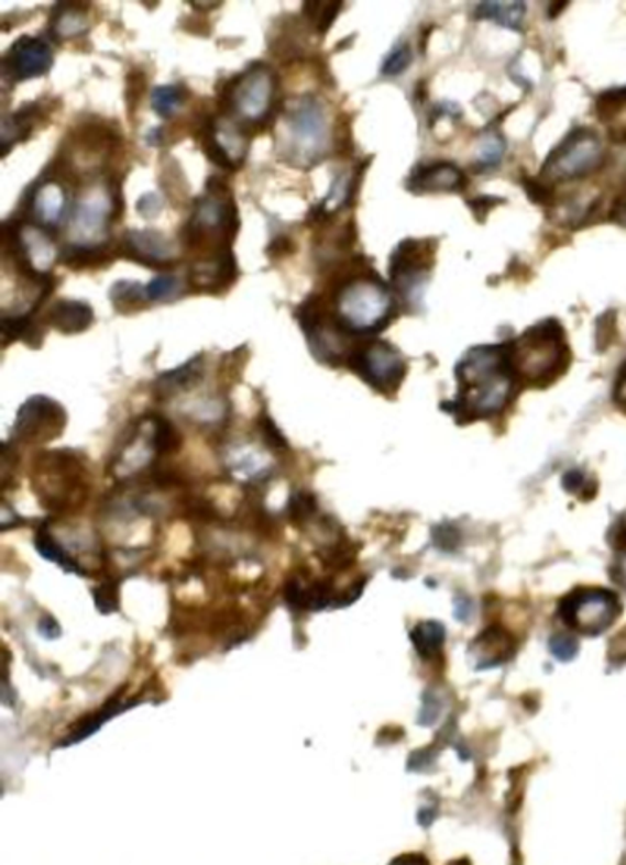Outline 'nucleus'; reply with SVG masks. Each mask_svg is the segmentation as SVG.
<instances>
[{
	"mask_svg": "<svg viewBox=\"0 0 626 865\" xmlns=\"http://www.w3.org/2000/svg\"><path fill=\"white\" fill-rule=\"evenodd\" d=\"M458 411L472 419H487L507 406L515 391V367L507 347L472 348L458 365Z\"/></svg>",
	"mask_w": 626,
	"mask_h": 865,
	"instance_id": "nucleus-1",
	"label": "nucleus"
},
{
	"mask_svg": "<svg viewBox=\"0 0 626 865\" xmlns=\"http://www.w3.org/2000/svg\"><path fill=\"white\" fill-rule=\"evenodd\" d=\"M510 362L516 375L527 386L543 387L553 384L568 367V345L564 332L557 321H543L531 326L515 343Z\"/></svg>",
	"mask_w": 626,
	"mask_h": 865,
	"instance_id": "nucleus-2",
	"label": "nucleus"
},
{
	"mask_svg": "<svg viewBox=\"0 0 626 865\" xmlns=\"http://www.w3.org/2000/svg\"><path fill=\"white\" fill-rule=\"evenodd\" d=\"M283 147L296 166H315L329 149L331 127L322 101L304 96L293 103L283 123Z\"/></svg>",
	"mask_w": 626,
	"mask_h": 865,
	"instance_id": "nucleus-3",
	"label": "nucleus"
},
{
	"mask_svg": "<svg viewBox=\"0 0 626 865\" xmlns=\"http://www.w3.org/2000/svg\"><path fill=\"white\" fill-rule=\"evenodd\" d=\"M392 293L377 277H356L337 293V321L344 331H378L392 314Z\"/></svg>",
	"mask_w": 626,
	"mask_h": 865,
	"instance_id": "nucleus-4",
	"label": "nucleus"
},
{
	"mask_svg": "<svg viewBox=\"0 0 626 865\" xmlns=\"http://www.w3.org/2000/svg\"><path fill=\"white\" fill-rule=\"evenodd\" d=\"M620 612L619 596L601 587H576L559 603V618L565 628L587 636H597L612 628Z\"/></svg>",
	"mask_w": 626,
	"mask_h": 865,
	"instance_id": "nucleus-5",
	"label": "nucleus"
},
{
	"mask_svg": "<svg viewBox=\"0 0 626 865\" xmlns=\"http://www.w3.org/2000/svg\"><path fill=\"white\" fill-rule=\"evenodd\" d=\"M603 160L604 149L597 136L586 129H576L551 151L543 166V175L551 180L570 182L597 171Z\"/></svg>",
	"mask_w": 626,
	"mask_h": 865,
	"instance_id": "nucleus-6",
	"label": "nucleus"
},
{
	"mask_svg": "<svg viewBox=\"0 0 626 865\" xmlns=\"http://www.w3.org/2000/svg\"><path fill=\"white\" fill-rule=\"evenodd\" d=\"M274 92L276 76L266 65L255 63L228 85L227 100L241 120L260 122L271 111Z\"/></svg>",
	"mask_w": 626,
	"mask_h": 865,
	"instance_id": "nucleus-7",
	"label": "nucleus"
},
{
	"mask_svg": "<svg viewBox=\"0 0 626 865\" xmlns=\"http://www.w3.org/2000/svg\"><path fill=\"white\" fill-rule=\"evenodd\" d=\"M351 370H355L362 380L377 391L392 395L399 389L406 375V364L397 348L389 343L373 342L356 348L350 358Z\"/></svg>",
	"mask_w": 626,
	"mask_h": 865,
	"instance_id": "nucleus-8",
	"label": "nucleus"
},
{
	"mask_svg": "<svg viewBox=\"0 0 626 865\" xmlns=\"http://www.w3.org/2000/svg\"><path fill=\"white\" fill-rule=\"evenodd\" d=\"M114 215H117V206L112 195L106 189H92L81 197L70 219L73 246L100 248L107 241V233Z\"/></svg>",
	"mask_w": 626,
	"mask_h": 865,
	"instance_id": "nucleus-9",
	"label": "nucleus"
},
{
	"mask_svg": "<svg viewBox=\"0 0 626 865\" xmlns=\"http://www.w3.org/2000/svg\"><path fill=\"white\" fill-rule=\"evenodd\" d=\"M7 246H13V257L26 274L45 277L57 259V248L45 230L35 224H15L7 230Z\"/></svg>",
	"mask_w": 626,
	"mask_h": 865,
	"instance_id": "nucleus-10",
	"label": "nucleus"
},
{
	"mask_svg": "<svg viewBox=\"0 0 626 865\" xmlns=\"http://www.w3.org/2000/svg\"><path fill=\"white\" fill-rule=\"evenodd\" d=\"M419 246L421 243L417 241H405L389 260L392 282L399 290L400 298L410 304L419 301L427 285V259Z\"/></svg>",
	"mask_w": 626,
	"mask_h": 865,
	"instance_id": "nucleus-11",
	"label": "nucleus"
},
{
	"mask_svg": "<svg viewBox=\"0 0 626 865\" xmlns=\"http://www.w3.org/2000/svg\"><path fill=\"white\" fill-rule=\"evenodd\" d=\"M67 422L65 411L59 403L48 397H32L19 409L15 420V435L23 441L29 439H52L59 435Z\"/></svg>",
	"mask_w": 626,
	"mask_h": 865,
	"instance_id": "nucleus-12",
	"label": "nucleus"
},
{
	"mask_svg": "<svg viewBox=\"0 0 626 865\" xmlns=\"http://www.w3.org/2000/svg\"><path fill=\"white\" fill-rule=\"evenodd\" d=\"M54 65L51 46L37 37L24 35L13 43L4 59V73L12 74L13 79L40 78L51 70Z\"/></svg>",
	"mask_w": 626,
	"mask_h": 865,
	"instance_id": "nucleus-13",
	"label": "nucleus"
},
{
	"mask_svg": "<svg viewBox=\"0 0 626 865\" xmlns=\"http://www.w3.org/2000/svg\"><path fill=\"white\" fill-rule=\"evenodd\" d=\"M202 149L213 164L232 171L235 164H241L244 158L246 138L233 123L210 122L205 129Z\"/></svg>",
	"mask_w": 626,
	"mask_h": 865,
	"instance_id": "nucleus-14",
	"label": "nucleus"
},
{
	"mask_svg": "<svg viewBox=\"0 0 626 865\" xmlns=\"http://www.w3.org/2000/svg\"><path fill=\"white\" fill-rule=\"evenodd\" d=\"M122 252L128 259L151 268L169 266L175 259V246L172 241L164 233L155 230H131L125 233Z\"/></svg>",
	"mask_w": 626,
	"mask_h": 865,
	"instance_id": "nucleus-15",
	"label": "nucleus"
},
{
	"mask_svg": "<svg viewBox=\"0 0 626 865\" xmlns=\"http://www.w3.org/2000/svg\"><path fill=\"white\" fill-rule=\"evenodd\" d=\"M235 274H238V266L232 252L228 248L219 252L213 259L195 265L189 271V282L200 292H219L228 285H232Z\"/></svg>",
	"mask_w": 626,
	"mask_h": 865,
	"instance_id": "nucleus-16",
	"label": "nucleus"
},
{
	"mask_svg": "<svg viewBox=\"0 0 626 865\" xmlns=\"http://www.w3.org/2000/svg\"><path fill=\"white\" fill-rule=\"evenodd\" d=\"M30 208L35 221L43 226H56L68 210L67 191L57 180H43L32 189Z\"/></svg>",
	"mask_w": 626,
	"mask_h": 865,
	"instance_id": "nucleus-17",
	"label": "nucleus"
},
{
	"mask_svg": "<svg viewBox=\"0 0 626 865\" xmlns=\"http://www.w3.org/2000/svg\"><path fill=\"white\" fill-rule=\"evenodd\" d=\"M463 173L449 162H436L430 166L417 167L408 180V188L416 193H439L461 188Z\"/></svg>",
	"mask_w": 626,
	"mask_h": 865,
	"instance_id": "nucleus-18",
	"label": "nucleus"
},
{
	"mask_svg": "<svg viewBox=\"0 0 626 865\" xmlns=\"http://www.w3.org/2000/svg\"><path fill=\"white\" fill-rule=\"evenodd\" d=\"M472 651L476 653L477 667L496 666L515 655V642L505 629L488 628L474 640Z\"/></svg>",
	"mask_w": 626,
	"mask_h": 865,
	"instance_id": "nucleus-19",
	"label": "nucleus"
},
{
	"mask_svg": "<svg viewBox=\"0 0 626 865\" xmlns=\"http://www.w3.org/2000/svg\"><path fill=\"white\" fill-rule=\"evenodd\" d=\"M48 321L56 331L63 332V334H79L92 325L95 312H92V307L84 301L62 299L52 307Z\"/></svg>",
	"mask_w": 626,
	"mask_h": 865,
	"instance_id": "nucleus-20",
	"label": "nucleus"
},
{
	"mask_svg": "<svg viewBox=\"0 0 626 865\" xmlns=\"http://www.w3.org/2000/svg\"><path fill=\"white\" fill-rule=\"evenodd\" d=\"M205 373V358L202 354L189 359L188 364L180 365L177 369L167 370L156 380L155 391L161 398L175 397L178 392L186 391L189 387L197 386Z\"/></svg>",
	"mask_w": 626,
	"mask_h": 865,
	"instance_id": "nucleus-21",
	"label": "nucleus"
},
{
	"mask_svg": "<svg viewBox=\"0 0 626 865\" xmlns=\"http://www.w3.org/2000/svg\"><path fill=\"white\" fill-rule=\"evenodd\" d=\"M57 10L59 12L54 13L51 24L52 34L56 35L57 40L78 37L89 30V21L81 12V8L74 7V4H63V7H57Z\"/></svg>",
	"mask_w": 626,
	"mask_h": 865,
	"instance_id": "nucleus-22",
	"label": "nucleus"
},
{
	"mask_svg": "<svg viewBox=\"0 0 626 865\" xmlns=\"http://www.w3.org/2000/svg\"><path fill=\"white\" fill-rule=\"evenodd\" d=\"M410 639L416 645L417 653L422 658H430L443 650L444 628L438 622H422L414 628Z\"/></svg>",
	"mask_w": 626,
	"mask_h": 865,
	"instance_id": "nucleus-23",
	"label": "nucleus"
},
{
	"mask_svg": "<svg viewBox=\"0 0 626 865\" xmlns=\"http://www.w3.org/2000/svg\"><path fill=\"white\" fill-rule=\"evenodd\" d=\"M524 12H526V7L520 2H485L476 10L480 18L494 19L496 23L515 30L520 29Z\"/></svg>",
	"mask_w": 626,
	"mask_h": 865,
	"instance_id": "nucleus-24",
	"label": "nucleus"
},
{
	"mask_svg": "<svg viewBox=\"0 0 626 865\" xmlns=\"http://www.w3.org/2000/svg\"><path fill=\"white\" fill-rule=\"evenodd\" d=\"M111 301L120 312H131L140 309L147 298V290L140 282L120 281L111 288Z\"/></svg>",
	"mask_w": 626,
	"mask_h": 865,
	"instance_id": "nucleus-25",
	"label": "nucleus"
},
{
	"mask_svg": "<svg viewBox=\"0 0 626 865\" xmlns=\"http://www.w3.org/2000/svg\"><path fill=\"white\" fill-rule=\"evenodd\" d=\"M35 546H37L41 556L57 563L67 573L84 574L81 568L78 567V563L74 562V557H70V554L45 530H41L40 534L35 535Z\"/></svg>",
	"mask_w": 626,
	"mask_h": 865,
	"instance_id": "nucleus-26",
	"label": "nucleus"
},
{
	"mask_svg": "<svg viewBox=\"0 0 626 865\" xmlns=\"http://www.w3.org/2000/svg\"><path fill=\"white\" fill-rule=\"evenodd\" d=\"M184 101H186V90L175 85L156 87L151 95V107L162 118H172L184 106Z\"/></svg>",
	"mask_w": 626,
	"mask_h": 865,
	"instance_id": "nucleus-27",
	"label": "nucleus"
},
{
	"mask_svg": "<svg viewBox=\"0 0 626 865\" xmlns=\"http://www.w3.org/2000/svg\"><path fill=\"white\" fill-rule=\"evenodd\" d=\"M150 442L153 452L158 453V455H166V453H173L180 446V436L173 428L172 422H167L166 419H153L151 420Z\"/></svg>",
	"mask_w": 626,
	"mask_h": 865,
	"instance_id": "nucleus-28",
	"label": "nucleus"
},
{
	"mask_svg": "<svg viewBox=\"0 0 626 865\" xmlns=\"http://www.w3.org/2000/svg\"><path fill=\"white\" fill-rule=\"evenodd\" d=\"M147 290V298L155 303H167L177 299L183 292V282L178 277L173 276H158L145 287Z\"/></svg>",
	"mask_w": 626,
	"mask_h": 865,
	"instance_id": "nucleus-29",
	"label": "nucleus"
},
{
	"mask_svg": "<svg viewBox=\"0 0 626 865\" xmlns=\"http://www.w3.org/2000/svg\"><path fill=\"white\" fill-rule=\"evenodd\" d=\"M505 142L498 134H485L477 144V164L482 167L498 166L504 156Z\"/></svg>",
	"mask_w": 626,
	"mask_h": 865,
	"instance_id": "nucleus-30",
	"label": "nucleus"
},
{
	"mask_svg": "<svg viewBox=\"0 0 626 865\" xmlns=\"http://www.w3.org/2000/svg\"><path fill=\"white\" fill-rule=\"evenodd\" d=\"M317 510V499H315V496L309 494V491H294L290 501H288V512H290V518H293L296 523H304V521H307Z\"/></svg>",
	"mask_w": 626,
	"mask_h": 865,
	"instance_id": "nucleus-31",
	"label": "nucleus"
},
{
	"mask_svg": "<svg viewBox=\"0 0 626 865\" xmlns=\"http://www.w3.org/2000/svg\"><path fill=\"white\" fill-rule=\"evenodd\" d=\"M410 46H395L394 51L389 52L386 59H384L381 73H383L384 76H400V74L405 73L406 68L410 67Z\"/></svg>",
	"mask_w": 626,
	"mask_h": 865,
	"instance_id": "nucleus-32",
	"label": "nucleus"
},
{
	"mask_svg": "<svg viewBox=\"0 0 626 865\" xmlns=\"http://www.w3.org/2000/svg\"><path fill=\"white\" fill-rule=\"evenodd\" d=\"M340 8H342V4H305L304 10H309L307 18L315 21L318 32L326 34L337 15H339Z\"/></svg>",
	"mask_w": 626,
	"mask_h": 865,
	"instance_id": "nucleus-33",
	"label": "nucleus"
},
{
	"mask_svg": "<svg viewBox=\"0 0 626 865\" xmlns=\"http://www.w3.org/2000/svg\"><path fill=\"white\" fill-rule=\"evenodd\" d=\"M92 595H95L98 611L103 612V614H111V612L118 611L117 585H100L98 589L92 590Z\"/></svg>",
	"mask_w": 626,
	"mask_h": 865,
	"instance_id": "nucleus-34",
	"label": "nucleus"
},
{
	"mask_svg": "<svg viewBox=\"0 0 626 865\" xmlns=\"http://www.w3.org/2000/svg\"><path fill=\"white\" fill-rule=\"evenodd\" d=\"M261 433H263L266 446H271L272 450H277V452L288 450L287 439L282 435V431L277 430V425L268 417H261Z\"/></svg>",
	"mask_w": 626,
	"mask_h": 865,
	"instance_id": "nucleus-35",
	"label": "nucleus"
},
{
	"mask_svg": "<svg viewBox=\"0 0 626 865\" xmlns=\"http://www.w3.org/2000/svg\"><path fill=\"white\" fill-rule=\"evenodd\" d=\"M549 650L553 651L554 656H559L560 661H570L576 655V640L571 639L570 634H554L553 639L549 640Z\"/></svg>",
	"mask_w": 626,
	"mask_h": 865,
	"instance_id": "nucleus-36",
	"label": "nucleus"
},
{
	"mask_svg": "<svg viewBox=\"0 0 626 865\" xmlns=\"http://www.w3.org/2000/svg\"><path fill=\"white\" fill-rule=\"evenodd\" d=\"M564 488L571 494H576V496L587 497L586 491L584 488H590V490L595 491V486H593L592 480H586V477L581 474V472H570V474L565 475L564 477Z\"/></svg>",
	"mask_w": 626,
	"mask_h": 865,
	"instance_id": "nucleus-37",
	"label": "nucleus"
},
{
	"mask_svg": "<svg viewBox=\"0 0 626 865\" xmlns=\"http://www.w3.org/2000/svg\"><path fill=\"white\" fill-rule=\"evenodd\" d=\"M136 210L145 219H155L162 211V199L156 193H145L136 202Z\"/></svg>",
	"mask_w": 626,
	"mask_h": 865,
	"instance_id": "nucleus-38",
	"label": "nucleus"
},
{
	"mask_svg": "<svg viewBox=\"0 0 626 865\" xmlns=\"http://www.w3.org/2000/svg\"><path fill=\"white\" fill-rule=\"evenodd\" d=\"M609 545L614 546L615 551L626 552V518L620 515L615 519V523L609 529Z\"/></svg>",
	"mask_w": 626,
	"mask_h": 865,
	"instance_id": "nucleus-39",
	"label": "nucleus"
},
{
	"mask_svg": "<svg viewBox=\"0 0 626 865\" xmlns=\"http://www.w3.org/2000/svg\"><path fill=\"white\" fill-rule=\"evenodd\" d=\"M609 661L626 662V629H620L609 642Z\"/></svg>",
	"mask_w": 626,
	"mask_h": 865,
	"instance_id": "nucleus-40",
	"label": "nucleus"
},
{
	"mask_svg": "<svg viewBox=\"0 0 626 865\" xmlns=\"http://www.w3.org/2000/svg\"><path fill=\"white\" fill-rule=\"evenodd\" d=\"M609 576L615 584L626 589V552H620V556L615 557L614 565L609 567Z\"/></svg>",
	"mask_w": 626,
	"mask_h": 865,
	"instance_id": "nucleus-41",
	"label": "nucleus"
},
{
	"mask_svg": "<svg viewBox=\"0 0 626 865\" xmlns=\"http://www.w3.org/2000/svg\"><path fill=\"white\" fill-rule=\"evenodd\" d=\"M614 400L623 411H626V362L620 367L619 376L615 380Z\"/></svg>",
	"mask_w": 626,
	"mask_h": 865,
	"instance_id": "nucleus-42",
	"label": "nucleus"
},
{
	"mask_svg": "<svg viewBox=\"0 0 626 865\" xmlns=\"http://www.w3.org/2000/svg\"><path fill=\"white\" fill-rule=\"evenodd\" d=\"M41 634L46 636V639H57L62 634V628H59V623L54 618L45 617L41 620Z\"/></svg>",
	"mask_w": 626,
	"mask_h": 865,
	"instance_id": "nucleus-43",
	"label": "nucleus"
},
{
	"mask_svg": "<svg viewBox=\"0 0 626 865\" xmlns=\"http://www.w3.org/2000/svg\"><path fill=\"white\" fill-rule=\"evenodd\" d=\"M612 219L626 226V195L623 199L615 202L614 211H612Z\"/></svg>",
	"mask_w": 626,
	"mask_h": 865,
	"instance_id": "nucleus-44",
	"label": "nucleus"
}]
</instances>
